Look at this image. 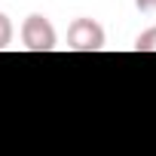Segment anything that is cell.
Segmentation results:
<instances>
[{"label": "cell", "mask_w": 156, "mask_h": 156, "mask_svg": "<svg viewBox=\"0 0 156 156\" xmlns=\"http://www.w3.org/2000/svg\"><path fill=\"white\" fill-rule=\"evenodd\" d=\"M104 46V28L95 19H73L67 28V49L73 52H98Z\"/></svg>", "instance_id": "2"}, {"label": "cell", "mask_w": 156, "mask_h": 156, "mask_svg": "<svg viewBox=\"0 0 156 156\" xmlns=\"http://www.w3.org/2000/svg\"><path fill=\"white\" fill-rule=\"evenodd\" d=\"M135 52H156V28H147L135 40Z\"/></svg>", "instance_id": "3"}, {"label": "cell", "mask_w": 156, "mask_h": 156, "mask_svg": "<svg viewBox=\"0 0 156 156\" xmlns=\"http://www.w3.org/2000/svg\"><path fill=\"white\" fill-rule=\"evenodd\" d=\"M12 43V22L6 19V12H0V52Z\"/></svg>", "instance_id": "4"}, {"label": "cell", "mask_w": 156, "mask_h": 156, "mask_svg": "<svg viewBox=\"0 0 156 156\" xmlns=\"http://www.w3.org/2000/svg\"><path fill=\"white\" fill-rule=\"evenodd\" d=\"M135 6H138L141 12H153V9H156V0H135Z\"/></svg>", "instance_id": "5"}, {"label": "cell", "mask_w": 156, "mask_h": 156, "mask_svg": "<svg viewBox=\"0 0 156 156\" xmlns=\"http://www.w3.org/2000/svg\"><path fill=\"white\" fill-rule=\"evenodd\" d=\"M22 43H25V49H31V52H52L55 43H58L52 22H49L46 16H40V12L28 16V19L22 22Z\"/></svg>", "instance_id": "1"}]
</instances>
